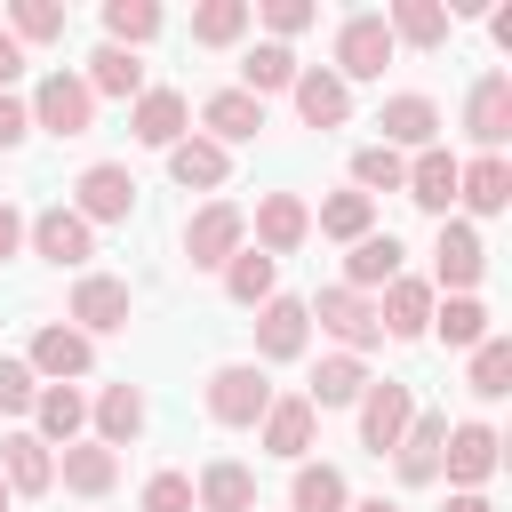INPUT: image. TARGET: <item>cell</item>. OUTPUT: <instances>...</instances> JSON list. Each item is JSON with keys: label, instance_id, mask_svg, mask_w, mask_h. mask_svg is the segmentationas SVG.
Wrapping results in <instances>:
<instances>
[{"label": "cell", "instance_id": "6da1fadb", "mask_svg": "<svg viewBox=\"0 0 512 512\" xmlns=\"http://www.w3.org/2000/svg\"><path fill=\"white\" fill-rule=\"evenodd\" d=\"M280 392L264 384V368L256 360H224V368H208V416L216 424H232V432H248V424H264V408H272Z\"/></svg>", "mask_w": 512, "mask_h": 512}, {"label": "cell", "instance_id": "7a4b0ae2", "mask_svg": "<svg viewBox=\"0 0 512 512\" xmlns=\"http://www.w3.org/2000/svg\"><path fill=\"white\" fill-rule=\"evenodd\" d=\"M32 128H48V136H88L96 128V96H88V80L80 72H40V88H32Z\"/></svg>", "mask_w": 512, "mask_h": 512}, {"label": "cell", "instance_id": "3957f363", "mask_svg": "<svg viewBox=\"0 0 512 512\" xmlns=\"http://www.w3.org/2000/svg\"><path fill=\"white\" fill-rule=\"evenodd\" d=\"M304 312H312V320H320L352 360H368V352L384 344V328H376V296H360V288H344V280H336V288H320Z\"/></svg>", "mask_w": 512, "mask_h": 512}, {"label": "cell", "instance_id": "277c9868", "mask_svg": "<svg viewBox=\"0 0 512 512\" xmlns=\"http://www.w3.org/2000/svg\"><path fill=\"white\" fill-rule=\"evenodd\" d=\"M240 248H248V216H240L232 200H208L200 216H184V256H192V272H224Z\"/></svg>", "mask_w": 512, "mask_h": 512}, {"label": "cell", "instance_id": "5b68a950", "mask_svg": "<svg viewBox=\"0 0 512 512\" xmlns=\"http://www.w3.org/2000/svg\"><path fill=\"white\" fill-rule=\"evenodd\" d=\"M72 216L96 232V224H128L136 216V176L120 168V160H96V168H80V184H72Z\"/></svg>", "mask_w": 512, "mask_h": 512}, {"label": "cell", "instance_id": "8992f818", "mask_svg": "<svg viewBox=\"0 0 512 512\" xmlns=\"http://www.w3.org/2000/svg\"><path fill=\"white\" fill-rule=\"evenodd\" d=\"M128 320H136V288L112 280V272H80V288H72V328L96 344V336H112V328H128Z\"/></svg>", "mask_w": 512, "mask_h": 512}, {"label": "cell", "instance_id": "52a82bcc", "mask_svg": "<svg viewBox=\"0 0 512 512\" xmlns=\"http://www.w3.org/2000/svg\"><path fill=\"white\" fill-rule=\"evenodd\" d=\"M408 424H416V392H408L400 376H384V384L360 392V448H368V456H392Z\"/></svg>", "mask_w": 512, "mask_h": 512}, {"label": "cell", "instance_id": "ba28073f", "mask_svg": "<svg viewBox=\"0 0 512 512\" xmlns=\"http://www.w3.org/2000/svg\"><path fill=\"white\" fill-rule=\"evenodd\" d=\"M384 64H392V32H384V16H344L336 24V80L352 88V80H384Z\"/></svg>", "mask_w": 512, "mask_h": 512}, {"label": "cell", "instance_id": "9c48e42d", "mask_svg": "<svg viewBox=\"0 0 512 512\" xmlns=\"http://www.w3.org/2000/svg\"><path fill=\"white\" fill-rule=\"evenodd\" d=\"M24 240H32V256H48L56 272H80V264L96 256V232H88L72 208H40V216H24Z\"/></svg>", "mask_w": 512, "mask_h": 512}, {"label": "cell", "instance_id": "30bf717a", "mask_svg": "<svg viewBox=\"0 0 512 512\" xmlns=\"http://www.w3.org/2000/svg\"><path fill=\"white\" fill-rule=\"evenodd\" d=\"M464 136H472L480 152H504V136H512V72H480V80H472V96H464Z\"/></svg>", "mask_w": 512, "mask_h": 512}, {"label": "cell", "instance_id": "8fae6325", "mask_svg": "<svg viewBox=\"0 0 512 512\" xmlns=\"http://www.w3.org/2000/svg\"><path fill=\"white\" fill-rule=\"evenodd\" d=\"M376 128H384V136H376L384 152H400V144H408V152H432V136H440V104L416 96V88H408V96H384V104H376Z\"/></svg>", "mask_w": 512, "mask_h": 512}, {"label": "cell", "instance_id": "7c38bea8", "mask_svg": "<svg viewBox=\"0 0 512 512\" xmlns=\"http://www.w3.org/2000/svg\"><path fill=\"white\" fill-rule=\"evenodd\" d=\"M304 240H312V208H304L296 192H264V200H256V256L280 264V256H296Z\"/></svg>", "mask_w": 512, "mask_h": 512}, {"label": "cell", "instance_id": "4fadbf2b", "mask_svg": "<svg viewBox=\"0 0 512 512\" xmlns=\"http://www.w3.org/2000/svg\"><path fill=\"white\" fill-rule=\"evenodd\" d=\"M312 344V312H304V296H272V304H256V368L264 360H296Z\"/></svg>", "mask_w": 512, "mask_h": 512}, {"label": "cell", "instance_id": "5bb4252c", "mask_svg": "<svg viewBox=\"0 0 512 512\" xmlns=\"http://www.w3.org/2000/svg\"><path fill=\"white\" fill-rule=\"evenodd\" d=\"M32 376H48V384H72V376H88L96 368V344L72 328V320H48L40 336H32V360H24Z\"/></svg>", "mask_w": 512, "mask_h": 512}, {"label": "cell", "instance_id": "9a60e30c", "mask_svg": "<svg viewBox=\"0 0 512 512\" xmlns=\"http://www.w3.org/2000/svg\"><path fill=\"white\" fill-rule=\"evenodd\" d=\"M432 272H440V288H448V296H472V288H480V272H488L480 232H472V224H440V240H432Z\"/></svg>", "mask_w": 512, "mask_h": 512}, {"label": "cell", "instance_id": "2e32d148", "mask_svg": "<svg viewBox=\"0 0 512 512\" xmlns=\"http://www.w3.org/2000/svg\"><path fill=\"white\" fill-rule=\"evenodd\" d=\"M440 448H448V416H440V408H416V424H408L400 448H392L400 480H408V488H432V480H440Z\"/></svg>", "mask_w": 512, "mask_h": 512}, {"label": "cell", "instance_id": "e0dca14e", "mask_svg": "<svg viewBox=\"0 0 512 512\" xmlns=\"http://www.w3.org/2000/svg\"><path fill=\"white\" fill-rule=\"evenodd\" d=\"M496 456H504V440H496V424H448V448H440V472H448L456 488H480V480L496 472Z\"/></svg>", "mask_w": 512, "mask_h": 512}, {"label": "cell", "instance_id": "ac0fdd59", "mask_svg": "<svg viewBox=\"0 0 512 512\" xmlns=\"http://www.w3.org/2000/svg\"><path fill=\"white\" fill-rule=\"evenodd\" d=\"M192 512H256V472L240 456H208L192 480Z\"/></svg>", "mask_w": 512, "mask_h": 512}, {"label": "cell", "instance_id": "d6986e66", "mask_svg": "<svg viewBox=\"0 0 512 512\" xmlns=\"http://www.w3.org/2000/svg\"><path fill=\"white\" fill-rule=\"evenodd\" d=\"M0 480H8V496H48V488H56L48 440H40V432H8V440H0Z\"/></svg>", "mask_w": 512, "mask_h": 512}, {"label": "cell", "instance_id": "ffe728a7", "mask_svg": "<svg viewBox=\"0 0 512 512\" xmlns=\"http://www.w3.org/2000/svg\"><path fill=\"white\" fill-rule=\"evenodd\" d=\"M288 96H296V120H304V128H344V120H352V88H344L328 64L296 72V88H288Z\"/></svg>", "mask_w": 512, "mask_h": 512}, {"label": "cell", "instance_id": "44dd1931", "mask_svg": "<svg viewBox=\"0 0 512 512\" xmlns=\"http://www.w3.org/2000/svg\"><path fill=\"white\" fill-rule=\"evenodd\" d=\"M184 120H192V104H184L176 88H144V96L128 104V128H136V144H152V152L184 144Z\"/></svg>", "mask_w": 512, "mask_h": 512}, {"label": "cell", "instance_id": "7402d4cb", "mask_svg": "<svg viewBox=\"0 0 512 512\" xmlns=\"http://www.w3.org/2000/svg\"><path fill=\"white\" fill-rule=\"evenodd\" d=\"M456 200H464L472 216H504V208H512V160H504V152L464 160V168H456Z\"/></svg>", "mask_w": 512, "mask_h": 512}, {"label": "cell", "instance_id": "603a6c76", "mask_svg": "<svg viewBox=\"0 0 512 512\" xmlns=\"http://www.w3.org/2000/svg\"><path fill=\"white\" fill-rule=\"evenodd\" d=\"M376 328L400 336V344H416V336L432 328V280H408V272H400V280L376 296Z\"/></svg>", "mask_w": 512, "mask_h": 512}, {"label": "cell", "instance_id": "cb8c5ba5", "mask_svg": "<svg viewBox=\"0 0 512 512\" xmlns=\"http://www.w3.org/2000/svg\"><path fill=\"white\" fill-rule=\"evenodd\" d=\"M312 424H320V416H312V400H304V392L272 400V408H264V424H256V432H264V456H288V464H304V448H312Z\"/></svg>", "mask_w": 512, "mask_h": 512}, {"label": "cell", "instance_id": "d4e9b609", "mask_svg": "<svg viewBox=\"0 0 512 512\" xmlns=\"http://www.w3.org/2000/svg\"><path fill=\"white\" fill-rule=\"evenodd\" d=\"M200 128H208V144H248V136L264 128V104H256L248 88H216V96L200 104Z\"/></svg>", "mask_w": 512, "mask_h": 512}, {"label": "cell", "instance_id": "484cf974", "mask_svg": "<svg viewBox=\"0 0 512 512\" xmlns=\"http://www.w3.org/2000/svg\"><path fill=\"white\" fill-rule=\"evenodd\" d=\"M456 168H464V160L432 144V152H416V160H408V176H400V192H408L416 208H432V216H448V200H456Z\"/></svg>", "mask_w": 512, "mask_h": 512}, {"label": "cell", "instance_id": "4316f807", "mask_svg": "<svg viewBox=\"0 0 512 512\" xmlns=\"http://www.w3.org/2000/svg\"><path fill=\"white\" fill-rule=\"evenodd\" d=\"M56 480H64L72 496H112V488H120V456H112L104 440H72L64 464H56Z\"/></svg>", "mask_w": 512, "mask_h": 512}, {"label": "cell", "instance_id": "83f0119b", "mask_svg": "<svg viewBox=\"0 0 512 512\" xmlns=\"http://www.w3.org/2000/svg\"><path fill=\"white\" fill-rule=\"evenodd\" d=\"M448 24H456V16H448L440 0H392V8H384L392 48H400V40H408V48H448Z\"/></svg>", "mask_w": 512, "mask_h": 512}, {"label": "cell", "instance_id": "f1b7e54d", "mask_svg": "<svg viewBox=\"0 0 512 512\" xmlns=\"http://www.w3.org/2000/svg\"><path fill=\"white\" fill-rule=\"evenodd\" d=\"M168 176H176L184 192H216V184L232 176V152L208 144V136H184V144H168Z\"/></svg>", "mask_w": 512, "mask_h": 512}, {"label": "cell", "instance_id": "f546056e", "mask_svg": "<svg viewBox=\"0 0 512 512\" xmlns=\"http://www.w3.org/2000/svg\"><path fill=\"white\" fill-rule=\"evenodd\" d=\"M400 256H408V248H400L392 232L352 240V256H344V288H360V296H368V288H392V280H400Z\"/></svg>", "mask_w": 512, "mask_h": 512}, {"label": "cell", "instance_id": "4dcf8cb0", "mask_svg": "<svg viewBox=\"0 0 512 512\" xmlns=\"http://www.w3.org/2000/svg\"><path fill=\"white\" fill-rule=\"evenodd\" d=\"M368 384H376V376H368V360H352V352H328V360L312 368V392H304V400H312V416H320V408H352Z\"/></svg>", "mask_w": 512, "mask_h": 512}, {"label": "cell", "instance_id": "1f68e13d", "mask_svg": "<svg viewBox=\"0 0 512 512\" xmlns=\"http://www.w3.org/2000/svg\"><path fill=\"white\" fill-rule=\"evenodd\" d=\"M88 416H96V440H104V448L120 456V448H128V440L144 432V392H136V384H104Z\"/></svg>", "mask_w": 512, "mask_h": 512}, {"label": "cell", "instance_id": "d6a6232c", "mask_svg": "<svg viewBox=\"0 0 512 512\" xmlns=\"http://www.w3.org/2000/svg\"><path fill=\"white\" fill-rule=\"evenodd\" d=\"M80 80H88V96H128V104L144 96V64H136V48H112V40L88 56Z\"/></svg>", "mask_w": 512, "mask_h": 512}, {"label": "cell", "instance_id": "836d02e7", "mask_svg": "<svg viewBox=\"0 0 512 512\" xmlns=\"http://www.w3.org/2000/svg\"><path fill=\"white\" fill-rule=\"evenodd\" d=\"M296 72H304V64H296L280 40H256V48L240 56V88H248L256 104H264V96H280V88H296Z\"/></svg>", "mask_w": 512, "mask_h": 512}, {"label": "cell", "instance_id": "e575fe53", "mask_svg": "<svg viewBox=\"0 0 512 512\" xmlns=\"http://www.w3.org/2000/svg\"><path fill=\"white\" fill-rule=\"evenodd\" d=\"M432 336H440L448 352H472V344H488L496 328H488V304H480V296H448V304H432Z\"/></svg>", "mask_w": 512, "mask_h": 512}, {"label": "cell", "instance_id": "d590c367", "mask_svg": "<svg viewBox=\"0 0 512 512\" xmlns=\"http://www.w3.org/2000/svg\"><path fill=\"white\" fill-rule=\"evenodd\" d=\"M32 416H40V440H48V448H72V440H80V424H88V400H80L72 384H40Z\"/></svg>", "mask_w": 512, "mask_h": 512}, {"label": "cell", "instance_id": "8d00e7d4", "mask_svg": "<svg viewBox=\"0 0 512 512\" xmlns=\"http://www.w3.org/2000/svg\"><path fill=\"white\" fill-rule=\"evenodd\" d=\"M272 280H280V264H272V256H256V248H240V256L224 264V296H232L240 312H256V304H272V296H280Z\"/></svg>", "mask_w": 512, "mask_h": 512}, {"label": "cell", "instance_id": "74e56055", "mask_svg": "<svg viewBox=\"0 0 512 512\" xmlns=\"http://www.w3.org/2000/svg\"><path fill=\"white\" fill-rule=\"evenodd\" d=\"M352 488L336 464H296V488H288V512H344Z\"/></svg>", "mask_w": 512, "mask_h": 512}, {"label": "cell", "instance_id": "f35d334b", "mask_svg": "<svg viewBox=\"0 0 512 512\" xmlns=\"http://www.w3.org/2000/svg\"><path fill=\"white\" fill-rule=\"evenodd\" d=\"M320 232L344 240V248L368 240V232H376V200H368V192H328V200H320Z\"/></svg>", "mask_w": 512, "mask_h": 512}, {"label": "cell", "instance_id": "ab89813d", "mask_svg": "<svg viewBox=\"0 0 512 512\" xmlns=\"http://www.w3.org/2000/svg\"><path fill=\"white\" fill-rule=\"evenodd\" d=\"M160 8L152 0H104V32H112V48H144V40H160Z\"/></svg>", "mask_w": 512, "mask_h": 512}, {"label": "cell", "instance_id": "60d3db41", "mask_svg": "<svg viewBox=\"0 0 512 512\" xmlns=\"http://www.w3.org/2000/svg\"><path fill=\"white\" fill-rule=\"evenodd\" d=\"M248 16H256L248 0H208V8H192V40H200V48H232V40L248 32Z\"/></svg>", "mask_w": 512, "mask_h": 512}, {"label": "cell", "instance_id": "b9f144b4", "mask_svg": "<svg viewBox=\"0 0 512 512\" xmlns=\"http://www.w3.org/2000/svg\"><path fill=\"white\" fill-rule=\"evenodd\" d=\"M512 392V336L472 344V400H504Z\"/></svg>", "mask_w": 512, "mask_h": 512}, {"label": "cell", "instance_id": "7bdbcfd3", "mask_svg": "<svg viewBox=\"0 0 512 512\" xmlns=\"http://www.w3.org/2000/svg\"><path fill=\"white\" fill-rule=\"evenodd\" d=\"M400 176H408L400 152H384V144H360V152H352V192L376 200V192H400Z\"/></svg>", "mask_w": 512, "mask_h": 512}, {"label": "cell", "instance_id": "ee69618b", "mask_svg": "<svg viewBox=\"0 0 512 512\" xmlns=\"http://www.w3.org/2000/svg\"><path fill=\"white\" fill-rule=\"evenodd\" d=\"M64 24H72V16H64L56 0H16V8H8V40H16V48H24V40H64Z\"/></svg>", "mask_w": 512, "mask_h": 512}, {"label": "cell", "instance_id": "f6af8a7d", "mask_svg": "<svg viewBox=\"0 0 512 512\" xmlns=\"http://www.w3.org/2000/svg\"><path fill=\"white\" fill-rule=\"evenodd\" d=\"M32 400H40V376L24 360H0V416H24Z\"/></svg>", "mask_w": 512, "mask_h": 512}, {"label": "cell", "instance_id": "bcb514c9", "mask_svg": "<svg viewBox=\"0 0 512 512\" xmlns=\"http://www.w3.org/2000/svg\"><path fill=\"white\" fill-rule=\"evenodd\" d=\"M136 504H144V512H192V480H184V472H152Z\"/></svg>", "mask_w": 512, "mask_h": 512}, {"label": "cell", "instance_id": "7dc6e473", "mask_svg": "<svg viewBox=\"0 0 512 512\" xmlns=\"http://www.w3.org/2000/svg\"><path fill=\"white\" fill-rule=\"evenodd\" d=\"M264 24H272V40L288 48V40L312 24V0H264Z\"/></svg>", "mask_w": 512, "mask_h": 512}, {"label": "cell", "instance_id": "c3c4849f", "mask_svg": "<svg viewBox=\"0 0 512 512\" xmlns=\"http://www.w3.org/2000/svg\"><path fill=\"white\" fill-rule=\"evenodd\" d=\"M32 136V112H24V96H0V152H16Z\"/></svg>", "mask_w": 512, "mask_h": 512}, {"label": "cell", "instance_id": "681fc988", "mask_svg": "<svg viewBox=\"0 0 512 512\" xmlns=\"http://www.w3.org/2000/svg\"><path fill=\"white\" fill-rule=\"evenodd\" d=\"M16 248H24V208H16V200H0V264H8Z\"/></svg>", "mask_w": 512, "mask_h": 512}, {"label": "cell", "instance_id": "f907efd6", "mask_svg": "<svg viewBox=\"0 0 512 512\" xmlns=\"http://www.w3.org/2000/svg\"><path fill=\"white\" fill-rule=\"evenodd\" d=\"M16 72H24V48L0 32V96H8V80H16Z\"/></svg>", "mask_w": 512, "mask_h": 512}, {"label": "cell", "instance_id": "816d5d0a", "mask_svg": "<svg viewBox=\"0 0 512 512\" xmlns=\"http://www.w3.org/2000/svg\"><path fill=\"white\" fill-rule=\"evenodd\" d=\"M440 512H496V504H488V496H480V488H456V496H448V504H440Z\"/></svg>", "mask_w": 512, "mask_h": 512}, {"label": "cell", "instance_id": "f5cc1de1", "mask_svg": "<svg viewBox=\"0 0 512 512\" xmlns=\"http://www.w3.org/2000/svg\"><path fill=\"white\" fill-rule=\"evenodd\" d=\"M344 512H400L392 496H360V504H344Z\"/></svg>", "mask_w": 512, "mask_h": 512}, {"label": "cell", "instance_id": "db71d44e", "mask_svg": "<svg viewBox=\"0 0 512 512\" xmlns=\"http://www.w3.org/2000/svg\"><path fill=\"white\" fill-rule=\"evenodd\" d=\"M8 504H16V496H8V480H0V512H8Z\"/></svg>", "mask_w": 512, "mask_h": 512}]
</instances>
